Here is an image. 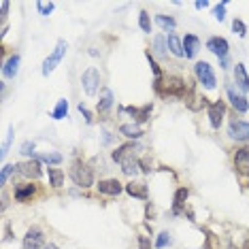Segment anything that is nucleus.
Masks as SVG:
<instances>
[{
	"label": "nucleus",
	"mask_w": 249,
	"mask_h": 249,
	"mask_svg": "<svg viewBox=\"0 0 249 249\" xmlns=\"http://www.w3.org/2000/svg\"><path fill=\"white\" fill-rule=\"evenodd\" d=\"M139 28L145 32V35H151V19L147 11H141L139 13Z\"/></svg>",
	"instance_id": "nucleus-32"
},
{
	"label": "nucleus",
	"mask_w": 249,
	"mask_h": 249,
	"mask_svg": "<svg viewBox=\"0 0 249 249\" xmlns=\"http://www.w3.org/2000/svg\"><path fill=\"white\" fill-rule=\"evenodd\" d=\"M71 179L75 181V185H79L81 190H86L89 188V185L94 183V171H92V166L89 164H86L83 160H75L71 164Z\"/></svg>",
	"instance_id": "nucleus-1"
},
{
	"label": "nucleus",
	"mask_w": 249,
	"mask_h": 249,
	"mask_svg": "<svg viewBox=\"0 0 249 249\" xmlns=\"http://www.w3.org/2000/svg\"><path fill=\"white\" fill-rule=\"evenodd\" d=\"M194 7H196L198 11H202V9L209 7V2H207V0H198V2H194Z\"/></svg>",
	"instance_id": "nucleus-44"
},
{
	"label": "nucleus",
	"mask_w": 249,
	"mask_h": 249,
	"mask_svg": "<svg viewBox=\"0 0 249 249\" xmlns=\"http://www.w3.org/2000/svg\"><path fill=\"white\" fill-rule=\"evenodd\" d=\"M52 117L55 122L58 120H64V117H69V100L66 98H60L58 105H55V109L52 111Z\"/></svg>",
	"instance_id": "nucleus-28"
},
{
	"label": "nucleus",
	"mask_w": 249,
	"mask_h": 249,
	"mask_svg": "<svg viewBox=\"0 0 249 249\" xmlns=\"http://www.w3.org/2000/svg\"><path fill=\"white\" fill-rule=\"evenodd\" d=\"M147 62H149V66H151V72H154V81H160V79H164L162 75V69H160V64L154 60V55H151V52H147Z\"/></svg>",
	"instance_id": "nucleus-31"
},
{
	"label": "nucleus",
	"mask_w": 249,
	"mask_h": 249,
	"mask_svg": "<svg viewBox=\"0 0 249 249\" xmlns=\"http://www.w3.org/2000/svg\"><path fill=\"white\" fill-rule=\"evenodd\" d=\"M228 137L232 141H239V143H245V141H249V122L232 120L228 124Z\"/></svg>",
	"instance_id": "nucleus-8"
},
{
	"label": "nucleus",
	"mask_w": 249,
	"mask_h": 249,
	"mask_svg": "<svg viewBox=\"0 0 249 249\" xmlns=\"http://www.w3.org/2000/svg\"><path fill=\"white\" fill-rule=\"evenodd\" d=\"M141 171L147 173V175L154 171V168H151V160H149V158H141Z\"/></svg>",
	"instance_id": "nucleus-41"
},
{
	"label": "nucleus",
	"mask_w": 249,
	"mask_h": 249,
	"mask_svg": "<svg viewBox=\"0 0 249 249\" xmlns=\"http://www.w3.org/2000/svg\"><path fill=\"white\" fill-rule=\"evenodd\" d=\"M24 249H43L45 247V234L38 226H32V228L26 230L24 241H21Z\"/></svg>",
	"instance_id": "nucleus-6"
},
{
	"label": "nucleus",
	"mask_w": 249,
	"mask_h": 249,
	"mask_svg": "<svg viewBox=\"0 0 249 249\" xmlns=\"http://www.w3.org/2000/svg\"><path fill=\"white\" fill-rule=\"evenodd\" d=\"M188 196H190L188 188H179L177 192H175V196H173V215H181V213H183Z\"/></svg>",
	"instance_id": "nucleus-21"
},
{
	"label": "nucleus",
	"mask_w": 249,
	"mask_h": 249,
	"mask_svg": "<svg viewBox=\"0 0 249 249\" xmlns=\"http://www.w3.org/2000/svg\"><path fill=\"white\" fill-rule=\"evenodd\" d=\"M234 168L241 175L249 177V147H243V149H236L234 154Z\"/></svg>",
	"instance_id": "nucleus-15"
},
{
	"label": "nucleus",
	"mask_w": 249,
	"mask_h": 249,
	"mask_svg": "<svg viewBox=\"0 0 249 249\" xmlns=\"http://www.w3.org/2000/svg\"><path fill=\"white\" fill-rule=\"evenodd\" d=\"M232 32H234L236 36L245 38V36H247V26H245V21H243V19H232Z\"/></svg>",
	"instance_id": "nucleus-34"
},
{
	"label": "nucleus",
	"mask_w": 249,
	"mask_h": 249,
	"mask_svg": "<svg viewBox=\"0 0 249 249\" xmlns=\"http://www.w3.org/2000/svg\"><path fill=\"white\" fill-rule=\"evenodd\" d=\"M166 43H168V52H171L173 55H177V58H183V38H179L175 32H171V35L166 36Z\"/></svg>",
	"instance_id": "nucleus-22"
},
{
	"label": "nucleus",
	"mask_w": 249,
	"mask_h": 249,
	"mask_svg": "<svg viewBox=\"0 0 249 249\" xmlns=\"http://www.w3.org/2000/svg\"><path fill=\"white\" fill-rule=\"evenodd\" d=\"M100 143H103V145L113 143V134H111V132H107V130H105V132H103V139H100Z\"/></svg>",
	"instance_id": "nucleus-42"
},
{
	"label": "nucleus",
	"mask_w": 249,
	"mask_h": 249,
	"mask_svg": "<svg viewBox=\"0 0 249 249\" xmlns=\"http://www.w3.org/2000/svg\"><path fill=\"white\" fill-rule=\"evenodd\" d=\"M9 7H11V4L7 2V0H2V2H0V11H2V19L7 18V13H9Z\"/></svg>",
	"instance_id": "nucleus-43"
},
{
	"label": "nucleus",
	"mask_w": 249,
	"mask_h": 249,
	"mask_svg": "<svg viewBox=\"0 0 249 249\" xmlns=\"http://www.w3.org/2000/svg\"><path fill=\"white\" fill-rule=\"evenodd\" d=\"M207 49L213 55H217L219 60L228 58V53H230V45H228V41H226L224 36H211L207 41Z\"/></svg>",
	"instance_id": "nucleus-10"
},
{
	"label": "nucleus",
	"mask_w": 249,
	"mask_h": 249,
	"mask_svg": "<svg viewBox=\"0 0 249 249\" xmlns=\"http://www.w3.org/2000/svg\"><path fill=\"white\" fill-rule=\"evenodd\" d=\"M15 173H18V164H4L2 171H0V185H7L9 177Z\"/></svg>",
	"instance_id": "nucleus-30"
},
{
	"label": "nucleus",
	"mask_w": 249,
	"mask_h": 249,
	"mask_svg": "<svg viewBox=\"0 0 249 249\" xmlns=\"http://www.w3.org/2000/svg\"><path fill=\"white\" fill-rule=\"evenodd\" d=\"M35 194H36V185H32V183H15L13 185V198L18 202H28Z\"/></svg>",
	"instance_id": "nucleus-14"
},
{
	"label": "nucleus",
	"mask_w": 249,
	"mask_h": 249,
	"mask_svg": "<svg viewBox=\"0 0 249 249\" xmlns=\"http://www.w3.org/2000/svg\"><path fill=\"white\" fill-rule=\"evenodd\" d=\"M53 9H55V4H53V2H41V0L36 2V11H38L41 15H49Z\"/></svg>",
	"instance_id": "nucleus-38"
},
{
	"label": "nucleus",
	"mask_w": 249,
	"mask_h": 249,
	"mask_svg": "<svg viewBox=\"0 0 249 249\" xmlns=\"http://www.w3.org/2000/svg\"><path fill=\"white\" fill-rule=\"evenodd\" d=\"M38 162H45V164H53V166H58V164H62V154H58V151H45V154H36L35 156Z\"/></svg>",
	"instance_id": "nucleus-27"
},
{
	"label": "nucleus",
	"mask_w": 249,
	"mask_h": 249,
	"mask_svg": "<svg viewBox=\"0 0 249 249\" xmlns=\"http://www.w3.org/2000/svg\"><path fill=\"white\" fill-rule=\"evenodd\" d=\"M219 66H222V69H228V66H230V60H228V58L219 60Z\"/></svg>",
	"instance_id": "nucleus-46"
},
{
	"label": "nucleus",
	"mask_w": 249,
	"mask_h": 249,
	"mask_svg": "<svg viewBox=\"0 0 249 249\" xmlns=\"http://www.w3.org/2000/svg\"><path fill=\"white\" fill-rule=\"evenodd\" d=\"M234 81H236V88L241 89L243 94L249 92V75H247V69L245 64H234Z\"/></svg>",
	"instance_id": "nucleus-18"
},
{
	"label": "nucleus",
	"mask_w": 249,
	"mask_h": 249,
	"mask_svg": "<svg viewBox=\"0 0 249 249\" xmlns=\"http://www.w3.org/2000/svg\"><path fill=\"white\" fill-rule=\"evenodd\" d=\"M173 243V239H171V234H168L166 230L164 232H160V234H158V239H156V243H154V247L156 249H164V247H168Z\"/></svg>",
	"instance_id": "nucleus-33"
},
{
	"label": "nucleus",
	"mask_w": 249,
	"mask_h": 249,
	"mask_svg": "<svg viewBox=\"0 0 249 249\" xmlns=\"http://www.w3.org/2000/svg\"><path fill=\"white\" fill-rule=\"evenodd\" d=\"M19 62H21L19 53H13V55H11V58L2 64V77H4V79H15V75L19 72Z\"/></svg>",
	"instance_id": "nucleus-20"
},
{
	"label": "nucleus",
	"mask_w": 249,
	"mask_h": 249,
	"mask_svg": "<svg viewBox=\"0 0 249 249\" xmlns=\"http://www.w3.org/2000/svg\"><path fill=\"white\" fill-rule=\"evenodd\" d=\"M4 241H13V236H11V228H9V226L4 228Z\"/></svg>",
	"instance_id": "nucleus-45"
},
{
	"label": "nucleus",
	"mask_w": 249,
	"mask_h": 249,
	"mask_svg": "<svg viewBox=\"0 0 249 249\" xmlns=\"http://www.w3.org/2000/svg\"><path fill=\"white\" fill-rule=\"evenodd\" d=\"M156 24L162 28V30H166L168 35L177 28V21H175V18H171V15H156Z\"/></svg>",
	"instance_id": "nucleus-29"
},
{
	"label": "nucleus",
	"mask_w": 249,
	"mask_h": 249,
	"mask_svg": "<svg viewBox=\"0 0 249 249\" xmlns=\"http://www.w3.org/2000/svg\"><path fill=\"white\" fill-rule=\"evenodd\" d=\"M47 177H49V185L52 188H62V183H64V171L62 168H47Z\"/></svg>",
	"instance_id": "nucleus-26"
},
{
	"label": "nucleus",
	"mask_w": 249,
	"mask_h": 249,
	"mask_svg": "<svg viewBox=\"0 0 249 249\" xmlns=\"http://www.w3.org/2000/svg\"><path fill=\"white\" fill-rule=\"evenodd\" d=\"M18 173L21 175V177H26V179H41L43 177L41 162H38L36 158L21 162V164H18Z\"/></svg>",
	"instance_id": "nucleus-9"
},
{
	"label": "nucleus",
	"mask_w": 249,
	"mask_h": 249,
	"mask_svg": "<svg viewBox=\"0 0 249 249\" xmlns=\"http://www.w3.org/2000/svg\"><path fill=\"white\" fill-rule=\"evenodd\" d=\"M113 103H115V98H113V92L109 88H103L100 89V98H98V105H96V109H98L100 115H107V113L111 111Z\"/></svg>",
	"instance_id": "nucleus-19"
},
{
	"label": "nucleus",
	"mask_w": 249,
	"mask_h": 249,
	"mask_svg": "<svg viewBox=\"0 0 249 249\" xmlns=\"http://www.w3.org/2000/svg\"><path fill=\"white\" fill-rule=\"evenodd\" d=\"M13 134H15V128H13V126H9V130H7V139H4L2 149H0V158H2V160H4V156L9 154V147H11V141H13Z\"/></svg>",
	"instance_id": "nucleus-36"
},
{
	"label": "nucleus",
	"mask_w": 249,
	"mask_h": 249,
	"mask_svg": "<svg viewBox=\"0 0 249 249\" xmlns=\"http://www.w3.org/2000/svg\"><path fill=\"white\" fill-rule=\"evenodd\" d=\"M226 94H228V100H230V105L234 107V111H239V113H247L249 111V103H247V98L243 94H239L232 86H226Z\"/></svg>",
	"instance_id": "nucleus-12"
},
{
	"label": "nucleus",
	"mask_w": 249,
	"mask_h": 249,
	"mask_svg": "<svg viewBox=\"0 0 249 249\" xmlns=\"http://www.w3.org/2000/svg\"><path fill=\"white\" fill-rule=\"evenodd\" d=\"M79 113H81V115L86 117V122H88V124H92V122H94V115H92V111H89V109H88V107L83 105V103L79 105Z\"/></svg>",
	"instance_id": "nucleus-39"
},
{
	"label": "nucleus",
	"mask_w": 249,
	"mask_h": 249,
	"mask_svg": "<svg viewBox=\"0 0 249 249\" xmlns=\"http://www.w3.org/2000/svg\"><path fill=\"white\" fill-rule=\"evenodd\" d=\"M137 243H139V249H151V241H149V236H143V234H141L139 239H137Z\"/></svg>",
	"instance_id": "nucleus-40"
},
{
	"label": "nucleus",
	"mask_w": 249,
	"mask_h": 249,
	"mask_svg": "<svg viewBox=\"0 0 249 249\" xmlns=\"http://www.w3.org/2000/svg\"><path fill=\"white\" fill-rule=\"evenodd\" d=\"M98 192L100 194H107V196H117V194H122L124 190H126V185H122L117 179H103V181H98Z\"/></svg>",
	"instance_id": "nucleus-13"
},
{
	"label": "nucleus",
	"mask_w": 249,
	"mask_h": 249,
	"mask_svg": "<svg viewBox=\"0 0 249 249\" xmlns=\"http://www.w3.org/2000/svg\"><path fill=\"white\" fill-rule=\"evenodd\" d=\"M81 88L88 96H96L98 94V88H100V72L96 66H89V69L81 75Z\"/></svg>",
	"instance_id": "nucleus-4"
},
{
	"label": "nucleus",
	"mask_w": 249,
	"mask_h": 249,
	"mask_svg": "<svg viewBox=\"0 0 249 249\" xmlns=\"http://www.w3.org/2000/svg\"><path fill=\"white\" fill-rule=\"evenodd\" d=\"M120 111L124 113H130V115L134 117V124H145L147 120H149V115H151V111H154V105L151 103H147L143 107H120Z\"/></svg>",
	"instance_id": "nucleus-11"
},
{
	"label": "nucleus",
	"mask_w": 249,
	"mask_h": 249,
	"mask_svg": "<svg viewBox=\"0 0 249 249\" xmlns=\"http://www.w3.org/2000/svg\"><path fill=\"white\" fill-rule=\"evenodd\" d=\"M154 53L158 58H168V43L164 35H156L154 36Z\"/></svg>",
	"instance_id": "nucleus-24"
},
{
	"label": "nucleus",
	"mask_w": 249,
	"mask_h": 249,
	"mask_svg": "<svg viewBox=\"0 0 249 249\" xmlns=\"http://www.w3.org/2000/svg\"><path fill=\"white\" fill-rule=\"evenodd\" d=\"M139 171H141V160H137V156H134V158H128V160L122 162V173L128 175V177L137 175Z\"/></svg>",
	"instance_id": "nucleus-25"
},
{
	"label": "nucleus",
	"mask_w": 249,
	"mask_h": 249,
	"mask_svg": "<svg viewBox=\"0 0 249 249\" xmlns=\"http://www.w3.org/2000/svg\"><path fill=\"white\" fill-rule=\"evenodd\" d=\"M226 7H228V0H222V2H217L213 7V15L217 21H224L226 19Z\"/></svg>",
	"instance_id": "nucleus-35"
},
{
	"label": "nucleus",
	"mask_w": 249,
	"mask_h": 249,
	"mask_svg": "<svg viewBox=\"0 0 249 249\" xmlns=\"http://www.w3.org/2000/svg\"><path fill=\"white\" fill-rule=\"evenodd\" d=\"M43 249H60L58 245H55V243H49V245H45Z\"/></svg>",
	"instance_id": "nucleus-47"
},
{
	"label": "nucleus",
	"mask_w": 249,
	"mask_h": 249,
	"mask_svg": "<svg viewBox=\"0 0 249 249\" xmlns=\"http://www.w3.org/2000/svg\"><path fill=\"white\" fill-rule=\"evenodd\" d=\"M198 52H200V38H198L196 35H185L183 36V53H185V58L188 60L196 58Z\"/></svg>",
	"instance_id": "nucleus-17"
},
{
	"label": "nucleus",
	"mask_w": 249,
	"mask_h": 249,
	"mask_svg": "<svg viewBox=\"0 0 249 249\" xmlns=\"http://www.w3.org/2000/svg\"><path fill=\"white\" fill-rule=\"evenodd\" d=\"M36 145L32 143V141H26V143H21V147H19V154H24V156H32L35 158L36 156Z\"/></svg>",
	"instance_id": "nucleus-37"
},
{
	"label": "nucleus",
	"mask_w": 249,
	"mask_h": 249,
	"mask_svg": "<svg viewBox=\"0 0 249 249\" xmlns=\"http://www.w3.org/2000/svg\"><path fill=\"white\" fill-rule=\"evenodd\" d=\"M126 192L132 198H139V200H147L149 198V190H147L145 181H130V183H126Z\"/></svg>",
	"instance_id": "nucleus-16"
},
{
	"label": "nucleus",
	"mask_w": 249,
	"mask_h": 249,
	"mask_svg": "<svg viewBox=\"0 0 249 249\" xmlns=\"http://www.w3.org/2000/svg\"><path fill=\"white\" fill-rule=\"evenodd\" d=\"M120 134H124L130 141H139L143 137V130H141L139 124H122L120 126Z\"/></svg>",
	"instance_id": "nucleus-23"
},
{
	"label": "nucleus",
	"mask_w": 249,
	"mask_h": 249,
	"mask_svg": "<svg viewBox=\"0 0 249 249\" xmlns=\"http://www.w3.org/2000/svg\"><path fill=\"white\" fill-rule=\"evenodd\" d=\"M194 75L198 79V83H200L202 88L207 89H215L217 88V79H215V72H213V66L209 64V62H196L194 64Z\"/></svg>",
	"instance_id": "nucleus-3"
},
{
	"label": "nucleus",
	"mask_w": 249,
	"mask_h": 249,
	"mask_svg": "<svg viewBox=\"0 0 249 249\" xmlns=\"http://www.w3.org/2000/svg\"><path fill=\"white\" fill-rule=\"evenodd\" d=\"M66 52H69V43L64 41V38H60L58 41V45H55V49L52 53L45 58V62H43V69H41V72H43V77H49L52 72L55 71V66L62 62V58L66 55Z\"/></svg>",
	"instance_id": "nucleus-2"
},
{
	"label": "nucleus",
	"mask_w": 249,
	"mask_h": 249,
	"mask_svg": "<svg viewBox=\"0 0 249 249\" xmlns=\"http://www.w3.org/2000/svg\"><path fill=\"white\" fill-rule=\"evenodd\" d=\"M207 115H209V124H211V128L213 130H219V126H222V120H224V115H226V103H224V100L209 103Z\"/></svg>",
	"instance_id": "nucleus-7"
},
{
	"label": "nucleus",
	"mask_w": 249,
	"mask_h": 249,
	"mask_svg": "<svg viewBox=\"0 0 249 249\" xmlns=\"http://www.w3.org/2000/svg\"><path fill=\"white\" fill-rule=\"evenodd\" d=\"M141 151V143L139 141H128V143H124L120 147H115V149L111 151V158L115 162H124V160H128V158H134Z\"/></svg>",
	"instance_id": "nucleus-5"
}]
</instances>
